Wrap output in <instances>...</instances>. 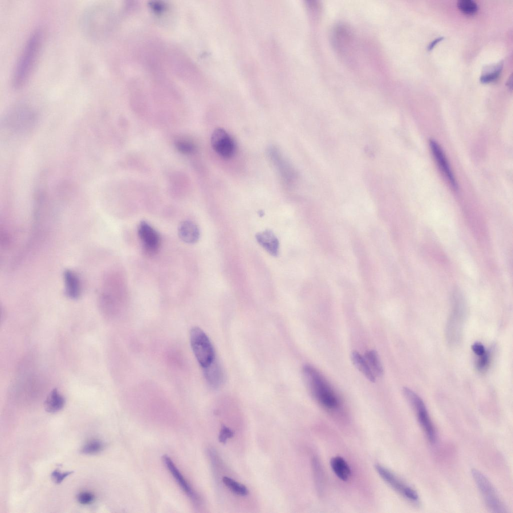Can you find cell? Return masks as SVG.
<instances>
[{
    "label": "cell",
    "mask_w": 513,
    "mask_h": 513,
    "mask_svg": "<svg viewBox=\"0 0 513 513\" xmlns=\"http://www.w3.org/2000/svg\"><path fill=\"white\" fill-rule=\"evenodd\" d=\"M305 384L312 396L322 406L334 409L339 405L338 399L322 374L313 366L306 365L302 370Z\"/></svg>",
    "instance_id": "cell-1"
},
{
    "label": "cell",
    "mask_w": 513,
    "mask_h": 513,
    "mask_svg": "<svg viewBox=\"0 0 513 513\" xmlns=\"http://www.w3.org/2000/svg\"><path fill=\"white\" fill-rule=\"evenodd\" d=\"M42 43V34L36 31L29 37L17 63L13 84L18 88L27 81L34 67Z\"/></svg>",
    "instance_id": "cell-2"
},
{
    "label": "cell",
    "mask_w": 513,
    "mask_h": 513,
    "mask_svg": "<svg viewBox=\"0 0 513 513\" xmlns=\"http://www.w3.org/2000/svg\"><path fill=\"white\" fill-rule=\"evenodd\" d=\"M190 342L194 356L202 368L209 365L215 359L213 346L202 329L197 327L191 329Z\"/></svg>",
    "instance_id": "cell-3"
},
{
    "label": "cell",
    "mask_w": 513,
    "mask_h": 513,
    "mask_svg": "<svg viewBox=\"0 0 513 513\" xmlns=\"http://www.w3.org/2000/svg\"><path fill=\"white\" fill-rule=\"evenodd\" d=\"M471 473L487 507L494 512H506V507L488 478L480 471L472 469Z\"/></svg>",
    "instance_id": "cell-4"
},
{
    "label": "cell",
    "mask_w": 513,
    "mask_h": 513,
    "mask_svg": "<svg viewBox=\"0 0 513 513\" xmlns=\"http://www.w3.org/2000/svg\"><path fill=\"white\" fill-rule=\"evenodd\" d=\"M403 392L407 401L416 411L418 421L428 439L431 443H434L436 440L435 429L423 400L415 393L407 387L403 388Z\"/></svg>",
    "instance_id": "cell-5"
},
{
    "label": "cell",
    "mask_w": 513,
    "mask_h": 513,
    "mask_svg": "<svg viewBox=\"0 0 513 513\" xmlns=\"http://www.w3.org/2000/svg\"><path fill=\"white\" fill-rule=\"evenodd\" d=\"M211 145L214 151L225 159L231 158L235 151V145L233 139L223 129L218 128L212 132L210 139Z\"/></svg>",
    "instance_id": "cell-6"
},
{
    "label": "cell",
    "mask_w": 513,
    "mask_h": 513,
    "mask_svg": "<svg viewBox=\"0 0 513 513\" xmlns=\"http://www.w3.org/2000/svg\"><path fill=\"white\" fill-rule=\"evenodd\" d=\"M375 467L381 477L396 491L411 501H417L418 500L417 492L402 482L389 469L379 464H376Z\"/></svg>",
    "instance_id": "cell-7"
},
{
    "label": "cell",
    "mask_w": 513,
    "mask_h": 513,
    "mask_svg": "<svg viewBox=\"0 0 513 513\" xmlns=\"http://www.w3.org/2000/svg\"><path fill=\"white\" fill-rule=\"evenodd\" d=\"M138 232L144 252L148 255L156 253L160 243L157 231L147 222L142 221L139 224Z\"/></svg>",
    "instance_id": "cell-8"
},
{
    "label": "cell",
    "mask_w": 513,
    "mask_h": 513,
    "mask_svg": "<svg viewBox=\"0 0 513 513\" xmlns=\"http://www.w3.org/2000/svg\"><path fill=\"white\" fill-rule=\"evenodd\" d=\"M162 459L165 465L184 493L194 504L199 505L200 503L199 495L188 483L171 459L168 455H164Z\"/></svg>",
    "instance_id": "cell-9"
},
{
    "label": "cell",
    "mask_w": 513,
    "mask_h": 513,
    "mask_svg": "<svg viewBox=\"0 0 513 513\" xmlns=\"http://www.w3.org/2000/svg\"><path fill=\"white\" fill-rule=\"evenodd\" d=\"M431 151L438 167L452 187H457L456 182L446 156L439 145L433 139L429 141Z\"/></svg>",
    "instance_id": "cell-10"
},
{
    "label": "cell",
    "mask_w": 513,
    "mask_h": 513,
    "mask_svg": "<svg viewBox=\"0 0 513 513\" xmlns=\"http://www.w3.org/2000/svg\"><path fill=\"white\" fill-rule=\"evenodd\" d=\"M269 152L271 159L278 168L285 181L289 183L293 181L295 177V172L288 162L284 159L280 152L276 148L272 147Z\"/></svg>",
    "instance_id": "cell-11"
},
{
    "label": "cell",
    "mask_w": 513,
    "mask_h": 513,
    "mask_svg": "<svg viewBox=\"0 0 513 513\" xmlns=\"http://www.w3.org/2000/svg\"><path fill=\"white\" fill-rule=\"evenodd\" d=\"M66 295L71 299H77L81 294V287L80 279L72 271L68 270L64 273Z\"/></svg>",
    "instance_id": "cell-12"
},
{
    "label": "cell",
    "mask_w": 513,
    "mask_h": 513,
    "mask_svg": "<svg viewBox=\"0 0 513 513\" xmlns=\"http://www.w3.org/2000/svg\"><path fill=\"white\" fill-rule=\"evenodd\" d=\"M255 237L259 243L270 254L275 256L278 255L279 250V242L277 237L272 231L266 230L257 233Z\"/></svg>",
    "instance_id": "cell-13"
},
{
    "label": "cell",
    "mask_w": 513,
    "mask_h": 513,
    "mask_svg": "<svg viewBox=\"0 0 513 513\" xmlns=\"http://www.w3.org/2000/svg\"><path fill=\"white\" fill-rule=\"evenodd\" d=\"M205 380L212 388L219 387L222 382L223 374L222 369L216 359L208 366L203 368Z\"/></svg>",
    "instance_id": "cell-14"
},
{
    "label": "cell",
    "mask_w": 513,
    "mask_h": 513,
    "mask_svg": "<svg viewBox=\"0 0 513 513\" xmlns=\"http://www.w3.org/2000/svg\"><path fill=\"white\" fill-rule=\"evenodd\" d=\"M178 235L186 243H194L198 240L200 233L196 224L191 221L185 220L179 225Z\"/></svg>",
    "instance_id": "cell-15"
},
{
    "label": "cell",
    "mask_w": 513,
    "mask_h": 513,
    "mask_svg": "<svg viewBox=\"0 0 513 513\" xmlns=\"http://www.w3.org/2000/svg\"><path fill=\"white\" fill-rule=\"evenodd\" d=\"M65 399L57 388L53 389L47 397L44 402V408L46 411L55 413L61 410L64 406Z\"/></svg>",
    "instance_id": "cell-16"
},
{
    "label": "cell",
    "mask_w": 513,
    "mask_h": 513,
    "mask_svg": "<svg viewBox=\"0 0 513 513\" xmlns=\"http://www.w3.org/2000/svg\"><path fill=\"white\" fill-rule=\"evenodd\" d=\"M330 465L335 474L340 479L346 481L349 478L351 469L343 457L337 456L332 458L330 460Z\"/></svg>",
    "instance_id": "cell-17"
},
{
    "label": "cell",
    "mask_w": 513,
    "mask_h": 513,
    "mask_svg": "<svg viewBox=\"0 0 513 513\" xmlns=\"http://www.w3.org/2000/svg\"><path fill=\"white\" fill-rule=\"evenodd\" d=\"M351 360L354 366L368 380L372 382L375 381V376L366 360L358 352L354 351L352 352Z\"/></svg>",
    "instance_id": "cell-18"
},
{
    "label": "cell",
    "mask_w": 513,
    "mask_h": 513,
    "mask_svg": "<svg viewBox=\"0 0 513 513\" xmlns=\"http://www.w3.org/2000/svg\"><path fill=\"white\" fill-rule=\"evenodd\" d=\"M364 358L375 376L381 377L383 375V368L375 350L367 351L365 354Z\"/></svg>",
    "instance_id": "cell-19"
},
{
    "label": "cell",
    "mask_w": 513,
    "mask_h": 513,
    "mask_svg": "<svg viewBox=\"0 0 513 513\" xmlns=\"http://www.w3.org/2000/svg\"><path fill=\"white\" fill-rule=\"evenodd\" d=\"M222 481L230 490L237 495L245 496L248 493V490L245 485L229 477L223 476Z\"/></svg>",
    "instance_id": "cell-20"
},
{
    "label": "cell",
    "mask_w": 513,
    "mask_h": 513,
    "mask_svg": "<svg viewBox=\"0 0 513 513\" xmlns=\"http://www.w3.org/2000/svg\"><path fill=\"white\" fill-rule=\"evenodd\" d=\"M104 447V444L102 441L98 439H92L83 445L81 452L85 454L93 455L100 452Z\"/></svg>",
    "instance_id": "cell-21"
},
{
    "label": "cell",
    "mask_w": 513,
    "mask_h": 513,
    "mask_svg": "<svg viewBox=\"0 0 513 513\" xmlns=\"http://www.w3.org/2000/svg\"><path fill=\"white\" fill-rule=\"evenodd\" d=\"M457 5L459 10L466 15H473L478 10L477 4L472 0H460Z\"/></svg>",
    "instance_id": "cell-22"
},
{
    "label": "cell",
    "mask_w": 513,
    "mask_h": 513,
    "mask_svg": "<svg viewBox=\"0 0 513 513\" xmlns=\"http://www.w3.org/2000/svg\"><path fill=\"white\" fill-rule=\"evenodd\" d=\"M175 145L177 150L184 154H191L195 150L194 144L187 140H178L175 142Z\"/></svg>",
    "instance_id": "cell-23"
},
{
    "label": "cell",
    "mask_w": 513,
    "mask_h": 513,
    "mask_svg": "<svg viewBox=\"0 0 513 513\" xmlns=\"http://www.w3.org/2000/svg\"><path fill=\"white\" fill-rule=\"evenodd\" d=\"M502 68V65L500 64L495 67L493 70H491L489 72H486L480 76V81L482 83H487L496 80L499 76Z\"/></svg>",
    "instance_id": "cell-24"
},
{
    "label": "cell",
    "mask_w": 513,
    "mask_h": 513,
    "mask_svg": "<svg viewBox=\"0 0 513 513\" xmlns=\"http://www.w3.org/2000/svg\"><path fill=\"white\" fill-rule=\"evenodd\" d=\"M312 464L316 485L320 489L323 477L321 464L318 458L315 457L312 459Z\"/></svg>",
    "instance_id": "cell-25"
},
{
    "label": "cell",
    "mask_w": 513,
    "mask_h": 513,
    "mask_svg": "<svg viewBox=\"0 0 513 513\" xmlns=\"http://www.w3.org/2000/svg\"><path fill=\"white\" fill-rule=\"evenodd\" d=\"M77 500L82 505L92 504L95 499V495L89 491H82L77 495Z\"/></svg>",
    "instance_id": "cell-26"
},
{
    "label": "cell",
    "mask_w": 513,
    "mask_h": 513,
    "mask_svg": "<svg viewBox=\"0 0 513 513\" xmlns=\"http://www.w3.org/2000/svg\"><path fill=\"white\" fill-rule=\"evenodd\" d=\"M233 435L234 432L231 429L225 425H223L219 432L218 440L220 442L224 444L227 441V440L233 437Z\"/></svg>",
    "instance_id": "cell-27"
},
{
    "label": "cell",
    "mask_w": 513,
    "mask_h": 513,
    "mask_svg": "<svg viewBox=\"0 0 513 513\" xmlns=\"http://www.w3.org/2000/svg\"><path fill=\"white\" fill-rule=\"evenodd\" d=\"M73 473V471H72L61 472L59 470L56 469L52 472L51 476L52 479L56 483L59 484L61 483L68 476Z\"/></svg>",
    "instance_id": "cell-28"
},
{
    "label": "cell",
    "mask_w": 513,
    "mask_h": 513,
    "mask_svg": "<svg viewBox=\"0 0 513 513\" xmlns=\"http://www.w3.org/2000/svg\"><path fill=\"white\" fill-rule=\"evenodd\" d=\"M489 362V355L487 352L479 356L477 361V367L478 369L482 370L487 367Z\"/></svg>",
    "instance_id": "cell-29"
},
{
    "label": "cell",
    "mask_w": 513,
    "mask_h": 513,
    "mask_svg": "<svg viewBox=\"0 0 513 513\" xmlns=\"http://www.w3.org/2000/svg\"><path fill=\"white\" fill-rule=\"evenodd\" d=\"M471 348L473 352L478 356L483 354L486 352L483 345L480 343H474L472 345Z\"/></svg>",
    "instance_id": "cell-30"
},
{
    "label": "cell",
    "mask_w": 513,
    "mask_h": 513,
    "mask_svg": "<svg viewBox=\"0 0 513 513\" xmlns=\"http://www.w3.org/2000/svg\"><path fill=\"white\" fill-rule=\"evenodd\" d=\"M443 38H443V37H439V38H437L435 39V40H433V41H432V42L431 43H430V44H429V45H428V47H427V49H428V51H430L431 50H432V49H433V48L434 47V46H435V45H436V44H437V43H438L439 42H440V41H441L442 40H443Z\"/></svg>",
    "instance_id": "cell-31"
},
{
    "label": "cell",
    "mask_w": 513,
    "mask_h": 513,
    "mask_svg": "<svg viewBox=\"0 0 513 513\" xmlns=\"http://www.w3.org/2000/svg\"><path fill=\"white\" fill-rule=\"evenodd\" d=\"M511 84H512V77L511 76L510 78L509 79V80H508L506 85H508L509 88H511V86H512Z\"/></svg>",
    "instance_id": "cell-32"
}]
</instances>
